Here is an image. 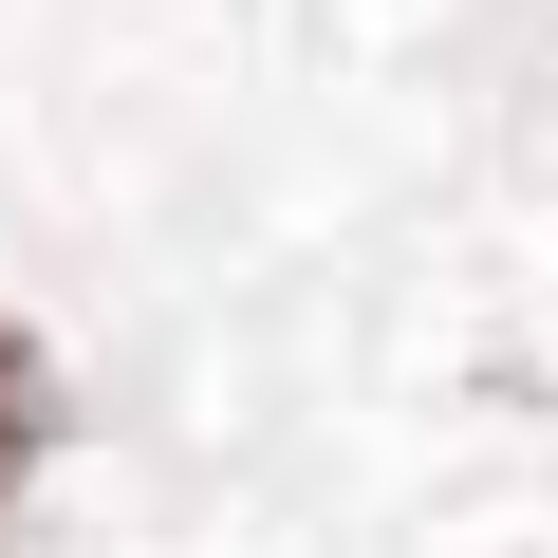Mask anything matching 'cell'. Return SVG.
<instances>
[{
    "label": "cell",
    "instance_id": "obj_1",
    "mask_svg": "<svg viewBox=\"0 0 558 558\" xmlns=\"http://www.w3.org/2000/svg\"><path fill=\"white\" fill-rule=\"evenodd\" d=\"M57 428H75V410H57V354H38L20 317H0V521L38 502V465H57Z\"/></svg>",
    "mask_w": 558,
    "mask_h": 558
}]
</instances>
